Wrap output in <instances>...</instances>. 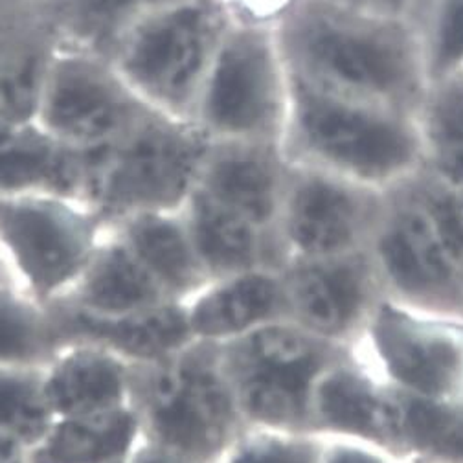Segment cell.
Returning <instances> with one entry per match:
<instances>
[{"label": "cell", "instance_id": "cell-8", "mask_svg": "<svg viewBox=\"0 0 463 463\" xmlns=\"http://www.w3.org/2000/svg\"><path fill=\"white\" fill-rule=\"evenodd\" d=\"M107 232L105 217L80 197H0V258L12 281L46 306L71 293Z\"/></svg>", "mask_w": 463, "mask_h": 463}, {"label": "cell", "instance_id": "cell-26", "mask_svg": "<svg viewBox=\"0 0 463 463\" xmlns=\"http://www.w3.org/2000/svg\"><path fill=\"white\" fill-rule=\"evenodd\" d=\"M61 44L110 57L124 33L169 0H35Z\"/></svg>", "mask_w": 463, "mask_h": 463}, {"label": "cell", "instance_id": "cell-21", "mask_svg": "<svg viewBox=\"0 0 463 463\" xmlns=\"http://www.w3.org/2000/svg\"><path fill=\"white\" fill-rule=\"evenodd\" d=\"M173 302H188L210 281L192 243L183 210L146 212L110 224Z\"/></svg>", "mask_w": 463, "mask_h": 463}, {"label": "cell", "instance_id": "cell-7", "mask_svg": "<svg viewBox=\"0 0 463 463\" xmlns=\"http://www.w3.org/2000/svg\"><path fill=\"white\" fill-rule=\"evenodd\" d=\"M291 76L274 24L232 19L192 122L212 140L278 142Z\"/></svg>", "mask_w": 463, "mask_h": 463}, {"label": "cell", "instance_id": "cell-6", "mask_svg": "<svg viewBox=\"0 0 463 463\" xmlns=\"http://www.w3.org/2000/svg\"><path fill=\"white\" fill-rule=\"evenodd\" d=\"M247 429L311 432L315 388L350 347L326 342L291 320L215 344Z\"/></svg>", "mask_w": 463, "mask_h": 463}, {"label": "cell", "instance_id": "cell-34", "mask_svg": "<svg viewBox=\"0 0 463 463\" xmlns=\"http://www.w3.org/2000/svg\"><path fill=\"white\" fill-rule=\"evenodd\" d=\"M30 0H12L0 6V89H3L8 50Z\"/></svg>", "mask_w": 463, "mask_h": 463}, {"label": "cell", "instance_id": "cell-12", "mask_svg": "<svg viewBox=\"0 0 463 463\" xmlns=\"http://www.w3.org/2000/svg\"><path fill=\"white\" fill-rule=\"evenodd\" d=\"M384 203L386 192L291 164L274 230L279 269L368 250Z\"/></svg>", "mask_w": 463, "mask_h": 463}, {"label": "cell", "instance_id": "cell-9", "mask_svg": "<svg viewBox=\"0 0 463 463\" xmlns=\"http://www.w3.org/2000/svg\"><path fill=\"white\" fill-rule=\"evenodd\" d=\"M350 350L404 399L463 397V320L383 297Z\"/></svg>", "mask_w": 463, "mask_h": 463}, {"label": "cell", "instance_id": "cell-3", "mask_svg": "<svg viewBox=\"0 0 463 463\" xmlns=\"http://www.w3.org/2000/svg\"><path fill=\"white\" fill-rule=\"evenodd\" d=\"M133 407L147 443L194 463H215L247 429L217 345L201 340L135 368Z\"/></svg>", "mask_w": 463, "mask_h": 463}, {"label": "cell", "instance_id": "cell-16", "mask_svg": "<svg viewBox=\"0 0 463 463\" xmlns=\"http://www.w3.org/2000/svg\"><path fill=\"white\" fill-rule=\"evenodd\" d=\"M89 173L90 151L57 140L35 120L0 116V197L55 194L85 199Z\"/></svg>", "mask_w": 463, "mask_h": 463}, {"label": "cell", "instance_id": "cell-23", "mask_svg": "<svg viewBox=\"0 0 463 463\" xmlns=\"http://www.w3.org/2000/svg\"><path fill=\"white\" fill-rule=\"evenodd\" d=\"M144 443L135 407L57 418L35 449V463H131Z\"/></svg>", "mask_w": 463, "mask_h": 463}, {"label": "cell", "instance_id": "cell-17", "mask_svg": "<svg viewBox=\"0 0 463 463\" xmlns=\"http://www.w3.org/2000/svg\"><path fill=\"white\" fill-rule=\"evenodd\" d=\"M184 307L195 340L208 344H226L288 320L281 272L270 267L210 279Z\"/></svg>", "mask_w": 463, "mask_h": 463}, {"label": "cell", "instance_id": "cell-35", "mask_svg": "<svg viewBox=\"0 0 463 463\" xmlns=\"http://www.w3.org/2000/svg\"><path fill=\"white\" fill-rule=\"evenodd\" d=\"M131 463H194V461H190L186 458H181V456L173 454V452H167L160 447H155V445H151L144 439V443L140 445V449L133 456Z\"/></svg>", "mask_w": 463, "mask_h": 463}, {"label": "cell", "instance_id": "cell-10", "mask_svg": "<svg viewBox=\"0 0 463 463\" xmlns=\"http://www.w3.org/2000/svg\"><path fill=\"white\" fill-rule=\"evenodd\" d=\"M149 110L110 57L60 43L35 122L74 149L98 151L124 137Z\"/></svg>", "mask_w": 463, "mask_h": 463}, {"label": "cell", "instance_id": "cell-14", "mask_svg": "<svg viewBox=\"0 0 463 463\" xmlns=\"http://www.w3.org/2000/svg\"><path fill=\"white\" fill-rule=\"evenodd\" d=\"M402 418L404 399L352 350L327 368L313 393L311 432L322 438L361 441L402 458Z\"/></svg>", "mask_w": 463, "mask_h": 463}, {"label": "cell", "instance_id": "cell-37", "mask_svg": "<svg viewBox=\"0 0 463 463\" xmlns=\"http://www.w3.org/2000/svg\"><path fill=\"white\" fill-rule=\"evenodd\" d=\"M0 283H14L10 274H8V269H6L5 261H3V258H0Z\"/></svg>", "mask_w": 463, "mask_h": 463}, {"label": "cell", "instance_id": "cell-13", "mask_svg": "<svg viewBox=\"0 0 463 463\" xmlns=\"http://www.w3.org/2000/svg\"><path fill=\"white\" fill-rule=\"evenodd\" d=\"M279 272L288 320L342 347L354 345L384 297L368 250L293 261Z\"/></svg>", "mask_w": 463, "mask_h": 463}, {"label": "cell", "instance_id": "cell-31", "mask_svg": "<svg viewBox=\"0 0 463 463\" xmlns=\"http://www.w3.org/2000/svg\"><path fill=\"white\" fill-rule=\"evenodd\" d=\"M411 188L427 212L445 250L463 274V188L420 173Z\"/></svg>", "mask_w": 463, "mask_h": 463}, {"label": "cell", "instance_id": "cell-22", "mask_svg": "<svg viewBox=\"0 0 463 463\" xmlns=\"http://www.w3.org/2000/svg\"><path fill=\"white\" fill-rule=\"evenodd\" d=\"M183 217L208 279L260 267L279 269L274 240L267 232L201 192L194 190Z\"/></svg>", "mask_w": 463, "mask_h": 463}, {"label": "cell", "instance_id": "cell-25", "mask_svg": "<svg viewBox=\"0 0 463 463\" xmlns=\"http://www.w3.org/2000/svg\"><path fill=\"white\" fill-rule=\"evenodd\" d=\"M65 344L53 306L15 283H0V368H44Z\"/></svg>", "mask_w": 463, "mask_h": 463}, {"label": "cell", "instance_id": "cell-5", "mask_svg": "<svg viewBox=\"0 0 463 463\" xmlns=\"http://www.w3.org/2000/svg\"><path fill=\"white\" fill-rule=\"evenodd\" d=\"M230 23L221 0H169L124 33L110 60L147 107L192 122Z\"/></svg>", "mask_w": 463, "mask_h": 463}, {"label": "cell", "instance_id": "cell-38", "mask_svg": "<svg viewBox=\"0 0 463 463\" xmlns=\"http://www.w3.org/2000/svg\"><path fill=\"white\" fill-rule=\"evenodd\" d=\"M6 3H12V0H0V6L6 5Z\"/></svg>", "mask_w": 463, "mask_h": 463}, {"label": "cell", "instance_id": "cell-15", "mask_svg": "<svg viewBox=\"0 0 463 463\" xmlns=\"http://www.w3.org/2000/svg\"><path fill=\"white\" fill-rule=\"evenodd\" d=\"M288 169L291 164L278 142L217 140L210 144L195 190L274 240Z\"/></svg>", "mask_w": 463, "mask_h": 463}, {"label": "cell", "instance_id": "cell-11", "mask_svg": "<svg viewBox=\"0 0 463 463\" xmlns=\"http://www.w3.org/2000/svg\"><path fill=\"white\" fill-rule=\"evenodd\" d=\"M368 254L386 298L463 320V274L438 238L411 181L386 192Z\"/></svg>", "mask_w": 463, "mask_h": 463}, {"label": "cell", "instance_id": "cell-39", "mask_svg": "<svg viewBox=\"0 0 463 463\" xmlns=\"http://www.w3.org/2000/svg\"><path fill=\"white\" fill-rule=\"evenodd\" d=\"M33 461H35V459H33Z\"/></svg>", "mask_w": 463, "mask_h": 463}, {"label": "cell", "instance_id": "cell-32", "mask_svg": "<svg viewBox=\"0 0 463 463\" xmlns=\"http://www.w3.org/2000/svg\"><path fill=\"white\" fill-rule=\"evenodd\" d=\"M318 463H407L399 454L386 449L352 441L324 438Z\"/></svg>", "mask_w": 463, "mask_h": 463}, {"label": "cell", "instance_id": "cell-28", "mask_svg": "<svg viewBox=\"0 0 463 463\" xmlns=\"http://www.w3.org/2000/svg\"><path fill=\"white\" fill-rule=\"evenodd\" d=\"M429 81L463 72V0H401Z\"/></svg>", "mask_w": 463, "mask_h": 463}, {"label": "cell", "instance_id": "cell-27", "mask_svg": "<svg viewBox=\"0 0 463 463\" xmlns=\"http://www.w3.org/2000/svg\"><path fill=\"white\" fill-rule=\"evenodd\" d=\"M402 458L407 463H463V397L404 399Z\"/></svg>", "mask_w": 463, "mask_h": 463}, {"label": "cell", "instance_id": "cell-2", "mask_svg": "<svg viewBox=\"0 0 463 463\" xmlns=\"http://www.w3.org/2000/svg\"><path fill=\"white\" fill-rule=\"evenodd\" d=\"M279 147L288 164L379 192L412 181L423 169L414 112L293 81Z\"/></svg>", "mask_w": 463, "mask_h": 463}, {"label": "cell", "instance_id": "cell-20", "mask_svg": "<svg viewBox=\"0 0 463 463\" xmlns=\"http://www.w3.org/2000/svg\"><path fill=\"white\" fill-rule=\"evenodd\" d=\"M53 307L60 315L67 342L85 340L103 345L137 368L160 363L195 342L186 307L181 302H165L112 320L87 318L63 306Z\"/></svg>", "mask_w": 463, "mask_h": 463}, {"label": "cell", "instance_id": "cell-19", "mask_svg": "<svg viewBox=\"0 0 463 463\" xmlns=\"http://www.w3.org/2000/svg\"><path fill=\"white\" fill-rule=\"evenodd\" d=\"M169 300L126 243L114 234L110 224L105 240L96 249L89 265L55 306L98 320L137 315Z\"/></svg>", "mask_w": 463, "mask_h": 463}, {"label": "cell", "instance_id": "cell-29", "mask_svg": "<svg viewBox=\"0 0 463 463\" xmlns=\"http://www.w3.org/2000/svg\"><path fill=\"white\" fill-rule=\"evenodd\" d=\"M53 421L44 368H0V438L35 452Z\"/></svg>", "mask_w": 463, "mask_h": 463}, {"label": "cell", "instance_id": "cell-36", "mask_svg": "<svg viewBox=\"0 0 463 463\" xmlns=\"http://www.w3.org/2000/svg\"><path fill=\"white\" fill-rule=\"evenodd\" d=\"M0 463H35L33 452L17 441L0 438Z\"/></svg>", "mask_w": 463, "mask_h": 463}, {"label": "cell", "instance_id": "cell-1", "mask_svg": "<svg viewBox=\"0 0 463 463\" xmlns=\"http://www.w3.org/2000/svg\"><path fill=\"white\" fill-rule=\"evenodd\" d=\"M276 33L293 83L418 112L429 74L399 10L361 0H297Z\"/></svg>", "mask_w": 463, "mask_h": 463}, {"label": "cell", "instance_id": "cell-33", "mask_svg": "<svg viewBox=\"0 0 463 463\" xmlns=\"http://www.w3.org/2000/svg\"><path fill=\"white\" fill-rule=\"evenodd\" d=\"M234 21L278 24L297 0H221Z\"/></svg>", "mask_w": 463, "mask_h": 463}, {"label": "cell", "instance_id": "cell-24", "mask_svg": "<svg viewBox=\"0 0 463 463\" xmlns=\"http://www.w3.org/2000/svg\"><path fill=\"white\" fill-rule=\"evenodd\" d=\"M425 175L463 188V72L429 81L418 107Z\"/></svg>", "mask_w": 463, "mask_h": 463}, {"label": "cell", "instance_id": "cell-4", "mask_svg": "<svg viewBox=\"0 0 463 463\" xmlns=\"http://www.w3.org/2000/svg\"><path fill=\"white\" fill-rule=\"evenodd\" d=\"M210 144L194 122L151 109L124 137L90 151L85 199L109 224L146 212L183 210Z\"/></svg>", "mask_w": 463, "mask_h": 463}, {"label": "cell", "instance_id": "cell-30", "mask_svg": "<svg viewBox=\"0 0 463 463\" xmlns=\"http://www.w3.org/2000/svg\"><path fill=\"white\" fill-rule=\"evenodd\" d=\"M322 443L313 432L245 429L215 463H318Z\"/></svg>", "mask_w": 463, "mask_h": 463}, {"label": "cell", "instance_id": "cell-18", "mask_svg": "<svg viewBox=\"0 0 463 463\" xmlns=\"http://www.w3.org/2000/svg\"><path fill=\"white\" fill-rule=\"evenodd\" d=\"M135 368L103 345L67 342L44 366V386L55 420L133 407Z\"/></svg>", "mask_w": 463, "mask_h": 463}]
</instances>
